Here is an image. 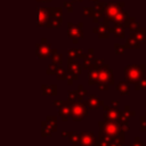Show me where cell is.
Segmentation results:
<instances>
[{
	"label": "cell",
	"mask_w": 146,
	"mask_h": 146,
	"mask_svg": "<svg viewBox=\"0 0 146 146\" xmlns=\"http://www.w3.org/2000/svg\"><path fill=\"white\" fill-rule=\"evenodd\" d=\"M124 2H108L106 3L105 8V16L114 22V23H123L125 17L128 16L127 13L123 11Z\"/></svg>",
	"instance_id": "obj_1"
},
{
	"label": "cell",
	"mask_w": 146,
	"mask_h": 146,
	"mask_svg": "<svg viewBox=\"0 0 146 146\" xmlns=\"http://www.w3.org/2000/svg\"><path fill=\"white\" fill-rule=\"evenodd\" d=\"M144 71H145V65L140 64V65H128L124 68V73H125V80L129 83H137V81L144 75Z\"/></svg>",
	"instance_id": "obj_2"
},
{
	"label": "cell",
	"mask_w": 146,
	"mask_h": 146,
	"mask_svg": "<svg viewBox=\"0 0 146 146\" xmlns=\"http://www.w3.org/2000/svg\"><path fill=\"white\" fill-rule=\"evenodd\" d=\"M99 128H100V130L106 132L112 138L124 135V132L121 128V124L117 121H102V122H99Z\"/></svg>",
	"instance_id": "obj_3"
},
{
	"label": "cell",
	"mask_w": 146,
	"mask_h": 146,
	"mask_svg": "<svg viewBox=\"0 0 146 146\" xmlns=\"http://www.w3.org/2000/svg\"><path fill=\"white\" fill-rule=\"evenodd\" d=\"M96 70V75H97V81L99 82H106L110 86L114 84V78H113V72L107 65H103L100 67H92Z\"/></svg>",
	"instance_id": "obj_4"
},
{
	"label": "cell",
	"mask_w": 146,
	"mask_h": 146,
	"mask_svg": "<svg viewBox=\"0 0 146 146\" xmlns=\"http://www.w3.org/2000/svg\"><path fill=\"white\" fill-rule=\"evenodd\" d=\"M36 17H38V26H46L51 27V18L52 11L51 8H38L36 9Z\"/></svg>",
	"instance_id": "obj_5"
},
{
	"label": "cell",
	"mask_w": 146,
	"mask_h": 146,
	"mask_svg": "<svg viewBox=\"0 0 146 146\" xmlns=\"http://www.w3.org/2000/svg\"><path fill=\"white\" fill-rule=\"evenodd\" d=\"M67 35L68 38L72 39L73 43H78V40L83 38V24L82 23H78V24L68 23Z\"/></svg>",
	"instance_id": "obj_6"
},
{
	"label": "cell",
	"mask_w": 146,
	"mask_h": 146,
	"mask_svg": "<svg viewBox=\"0 0 146 146\" xmlns=\"http://www.w3.org/2000/svg\"><path fill=\"white\" fill-rule=\"evenodd\" d=\"M87 116V107L83 102H78L73 104L72 108V119L74 121H81Z\"/></svg>",
	"instance_id": "obj_7"
},
{
	"label": "cell",
	"mask_w": 146,
	"mask_h": 146,
	"mask_svg": "<svg viewBox=\"0 0 146 146\" xmlns=\"http://www.w3.org/2000/svg\"><path fill=\"white\" fill-rule=\"evenodd\" d=\"M57 129V119L56 116H48L44 122H42V136H51Z\"/></svg>",
	"instance_id": "obj_8"
},
{
	"label": "cell",
	"mask_w": 146,
	"mask_h": 146,
	"mask_svg": "<svg viewBox=\"0 0 146 146\" xmlns=\"http://www.w3.org/2000/svg\"><path fill=\"white\" fill-rule=\"evenodd\" d=\"M51 51L52 49L50 48V44L47 42L46 39H42L40 43L36 44V55L40 57V58H48L51 56Z\"/></svg>",
	"instance_id": "obj_9"
},
{
	"label": "cell",
	"mask_w": 146,
	"mask_h": 146,
	"mask_svg": "<svg viewBox=\"0 0 146 146\" xmlns=\"http://www.w3.org/2000/svg\"><path fill=\"white\" fill-rule=\"evenodd\" d=\"M79 144L80 146H95L97 144V139L92 132H83L80 135Z\"/></svg>",
	"instance_id": "obj_10"
},
{
	"label": "cell",
	"mask_w": 146,
	"mask_h": 146,
	"mask_svg": "<svg viewBox=\"0 0 146 146\" xmlns=\"http://www.w3.org/2000/svg\"><path fill=\"white\" fill-rule=\"evenodd\" d=\"M72 108H73V104L70 100L64 102V104L59 108V115L62 116L63 121L66 122L67 119H68V116H72Z\"/></svg>",
	"instance_id": "obj_11"
},
{
	"label": "cell",
	"mask_w": 146,
	"mask_h": 146,
	"mask_svg": "<svg viewBox=\"0 0 146 146\" xmlns=\"http://www.w3.org/2000/svg\"><path fill=\"white\" fill-rule=\"evenodd\" d=\"M104 108H105V113H104L105 121H117L119 120L120 111L113 107H107V106H105Z\"/></svg>",
	"instance_id": "obj_12"
},
{
	"label": "cell",
	"mask_w": 146,
	"mask_h": 146,
	"mask_svg": "<svg viewBox=\"0 0 146 146\" xmlns=\"http://www.w3.org/2000/svg\"><path fill=\"white\" fill-rule=\"evenodd\" d=\"M105 8H106L105 2H96V5H95V16L92 17L95 23H98L99 18L105 15Z\"/></svg>",
	"instance_id": "obj_13"
},
{
	"label": "cell",
	"mask_w": 146,
	"mask_h": 146,
	"mask_svg": "<svg viewBox=\"0 0 146 146\" xmlns=\"http://www.w3.org/2000/svg\"><path fill=\"white\" fill-rule=\"evenodd\" d=\"M94 32L97 33L100 39H107V38L110 36V34L112 33V32H111V27H110L108 25L104 24V23L100 24L98 27H95V29H94Z\"/></svg>",
	"instance_id": "obj_14"
},
{
	"label": "cell",
	"mask_w": 146,
	"mask_h": 146,
	"mask_svg": "<svg viewBox=\"0 0 146 146\" xmlns=\"http://www.w3.org/2000/svg\"><path fill=\"white\" fill-rule=\"evenodd\" d=\"M82 68H83V66H81L76 59L68 57V59H67V70L68 71L76 73V74H80L82 72Z\"/></svg>",
	"instance_id": "obj_15"
},
{
	"label": "cell",
	"mask_w": 146,
	"mask_h": 146,
	"mask_svg": "<svg viewBox=\"0 0 146 146\" xmlns=\"http://www.w3.org/2000/svg\"><path fill=\"white\" fill-rule=\"evenodd\" d=\"M94 49H89L88 51V55L84 56L83 58V63H82V66L83 68L86 70H90L94 67V64H95V59H94Z\"/></svg>",
	"instance_id": "obj_16"
},
{
	"label": "cell",
	"mask_w": 146,
	"mask_h": 146,
	"mask_svg": "<svg viewBox=\"0 0 146 146\" xmlns=\"http://www.w3.org/2000/svg\"><path fill=\"white\" fill-rule=\"evenodd\" d=\"M123 24L122 23H115L113 27H111V32L116 36V38H120V39H123L125 36V32H124V29H123Z\"/></svg>",
	"instance_id": "obj_17"
},
{
	"label": "cell",
	"mask_w": 146,
	"mask_h": 146,
	"mask_svg": "<svg viewBox=\"0 0 146 146\" xmlns=\"http://www.w3.org/2000/svg\"><path fill=\"white\" fill-rule=\"evenodd\" d=\"M130 36L135 38L139 42H144L145 39H146V33H145V30L139 26L138 29H136V30H133V31L130 32Z\"/></svg>",
	"instance_id": "obj_18"
},
{
	"label": "cell",
	"mask_w": 146,
	"mask_h": 146,
	"mask_svg": "<svg viewBox=\"0 0 146 146\" xmlns=\"http://www.w3.org/2000/svg\"><path fill=\"white\" fill-rule=\"evenodd\" d=\"M103 104H104V102L100 100L96 95H90V96H89V100H88V103H87L88 107L91 108V110H97V108H98L100 105H103Z\"/></svg>",
	"instance_id": "obj_19"
},
{
	"label": "cell",
	"mask_w": 146,
	"mask_h": 146,
	"mask_svg": "<svg viewBox=\"0 0 146 146\" xmlns=\"http://www.w3.org/2000/svg\"><path fill=\"white\" fill-rule=\"evenodd\" d=\"M62 136H63V137H64V136L68 137V139H70V141H71V144H72L73 146H80V144H79L80 135H79V133L67 131V132H63V133H62Z\"/></svg>",
	"instance_id": "obj_20"
},
{
	"label": "cell",
	"mask_w": 146,
	"mask_h": 146,
	"mask_svg": "<svg viewBox=\"0 0 146 146\" xmlns=\"http://www.w3.org/2000/svg\"><path fill=\"white\" fill-rule=\"evenodd\" d=\"M67 95H68V100H70L72 104L78 103V102H83V95H81V94L79 92V90H76V91L70 90Z\"/></svg>",
	"instance_id": "obj_21"
},
{
	"label": "cell",
	"mask_w": 146,
	"mask_h": 146,
	"mask_svg": "<svg viewBox=\"0 0 146 146\" xmlns=\"http://www.w3.org/2000/svg\"><path fill=\"white\" fill-rule=\"evenodd\" d=\"M123 23H124L123 25H124L125 27H128L130 31H133V30H136V29L139 27V24L136 22V19H135L133 17H129V16H127Z\"/></svg>",
	"instance_id": "obj_22"
},
{
	"label": "cell",
	"mask_w": 146,
	"mask_h": 146,
	"mask_svg": "<svg viewBox=\"0 0 146 146\" xmlns=\"http://www.w3.org/2000/svg\"><path fill=\"white\" fill-rule=\"evenodd\" d=\"M116 90L121 94V95H127L129 94L130 91V87H129V82H124V81H121L119 82V84L116 86Z\"/></svg>",
	"instance_id": "obj_23"
},
{
	"label": "cell",
	"mask_w": 146,
	"mask_h": 146,
	"mask_svg": "<svg viewBox=\"0 0 146 146\" xmlns=\"http://www.w3.org/2000/svg\"><path fill=\"white\" fill-rule=\"evenodd\" d=\"M125 47L129 48V49H139L140 47V42L138 40H136L135 38L130 36L125 40Z\"/></svg>",
	"instance_id": "obj_24"
},
{
	"label": "cell",
	"mask_w": 146,
	"mask_h": 146,
	"mask_svg": "<svg viewBox=\"0 0 146 146\" xmlns=\"http://www.w3.org/2000/svg\"><path fill=\"white\" fill-rule=\"evenodd\" d=\"M42 92L47 96H55L57 94V87L56 86H42Z\"/></svg>",
	"instance_id": "obj_25"
},
{
	"label": "cell",
	"mask_w": 146,
	"mask_h": 146,
	"mask_svg": "<svg viewBox=\"0 0 146 146\" xmlns=\"http://www.w3.org/2000/svg\"><path fill=\"white\" fill-rule=\"evenodd\" d=\"M84 54L82 52L81 49H70L68 50V57L74 58V59H79V58H84Z\"/></svg>",
	"instance_id": "obj_26"
},
{
	"label": "cell",
	"mask_w": 146,
	"mask_h": 146,
	"mask_svg": "<svg viewBox=\"0 0 146 146\" xmlns=\"http://www.w3.org/2000/svg\"><path fill=\"white\" fill-rule=\"evenodd\" d=\"M135 89L136 90H145L146 89V75H143L137 83H135Z\"/></svg>",
	"instance_id": "obj_27"
},
{
	"label": "cell",
	"mask_w": 146,
	"mask_h": 146,
	"mask_svg": "<svg viewBox=\"0 0 146 146\" xmlns=\"http://www.w3.org/2000/svg\"><path fill=\"white\" fill-rule=\"evenodd\" d=\"M56 76H57V80H67V76H68V71H65L60 65H59V68L56 73Z\"/></svg>",
	"instance_id": "obj_28"
},
{
	"label": "cell",
	"mask_w": 146,
	"mask_h": 146,
	"mask_svg": "<svg viewBox=\"0 0 146 146\" xmlns=\"http://www.w3.org/2000/svg\"><path fill=\"white\" fill-rule=\"evenodd\" d=\"M51 58H52V63H55L57 65H60L62 64V55L58 54L56 51V49L55 50L52 49V51H51Z\"/></svg>",
	"instance_id": "obj_29"
},
{
	"label": "cell",
	"mask_w": 146,
	"mask_h": 146,
	"mask_svg": "<svg viewBox=\"0 0 146 146\" xmlns=\"http://www.w3.org/2000/svg\"><path fill=\"white\" fill-rule=\"evenodd\" d=\"M60 23H62V17H54L52 16L50 26L51 27H55V29H58V27H60Z\"/></svg>",
	"instance_id": "obj_30"
},
{
	"label": "cell",
	"mask_w": 146,
	"mask_h": 146,
	"mask_svg": "<svg viewBox=\"0 0 146 146\" xmlns=\"http://www.w3.org/2000/svg\"><path fill=\"white\" fill-rule=\"evenodd\" d=\"M58 68H59V65L52 63V64H50V65L48 66V68H47V74H56L57 71H58Z\"/></svg>",
	"instance_id": "obj_31"
},
{
	"label": "cell",
	"mask_w": 146,
	"mask_h": 146,
	"mask_svg": "<svg viewBox=\"0 0 146 146\" xmlns=\"http://www.w3.org/2000/svg\"><path fill=\"white\" fill-rule=\"evenodd\" d=\"M83 13L86 17H94L95 16V7H86L83 8Z\"/></svg>",
	"instance_id": "obj_32"
},
{
	"label": "cell",
	"mask_w": 146,
	"mask_h": 146,
	"mask_svg": "<svg viewBox=\"0 0 146 146\" xmlns=\"http://www.w3.org/2000/svg\"><path fill=\"white\" fill-rule=\"evenodd\" d=\"M67 71H68V70H67ZM78 75H79V74L73 73V72L68 71V76H67V82H68V84H72V83H73V81L78 80Z\"/></svg>",
	"instance_id": "obj_33"
},
{
	"label": "cell",
	"mask_w": 146,
	"mask_h": 146,
	"mask_svg": "<svg viewBox=\"0 0 146 146\" xmlns=\"http://www.w3.org/2000/svg\"><path fill=\"white\" fill-rule=\"evenodd\" d=\"M114 48H115V52L116 54H120V55H122L123 52H124V50H125V46H121V44H117V43H115L114 44Z\"/></svg>",
	"instance_id": "obj_34"
},
{
	"label": "cell",
	"mask_w": 146,
	"mask_h": 146,
	"mask_svg": "<svg viewBox=\"0 0 146 146\" xmlns=\"http://www.w3.org/2000/svg\"><path fill=\"white\" fill-rule=\"evenodd\" d=\"M111 143L110 140H104V139H99V141H97L96 146H111Z\"/></svg>",
	"instance_id": "obj_35"
},
{
	"label": "cell",
	"mask_w": 146,
	"mask_h": 146,
	"mask_svg": "<svg viewBox=\"0 0 146 146\" xmlns=\"http://www.w3.org/2000/svg\"><path fill=\"white\" fill-rule=\"evenodd\" d=\"M98 88L99 90H108L110 89V84L106 82H99L98 83Z\"/></svg>",
	"instance_id": "obj_36"
},
{
	"label": "cell",
	"mask_w": 146,
	"mask_h": 146,
	"mask_svg": "<svg viewBox=\"0 0 146 146\" xmlns=\"http://www.w3.org/2000/svg\"><path fill=\"white\" fill-rule=\"evenodd\" d=\"M140 130L141 131H146V121H145V117L144 116H141L140 117Z\"/></svg>",
	"instance_id": "obj_37"
},
{
	"label": "cell",
	"mask_w": 146,
	"mask_h": 146,
	"mask_svg": "<svg viewBox=\"0 0 146 146\" xmlns=\"http://www.w3.org/2000/svg\"><path fill=\"white\" fill-rule=\"evenodd\" d=\"M78 90H79V92H80L81 95H83V96H86V95H87V90L83 88V86H82V84H79V86H78Z\"/></svg>",
	"instance_id": "obj_38"
},
{
	"label": "cell",
	"mask_w": 146,
	"mask_h": 146,
	"mask_svg": "<svg viewBox=\"0 0 146 146\" xmlns=\"http://www.w3.org/2000/svg\"><path fill=\"white\" fill-rule=\"evenodd\" d=\"M131 146H145V145H144V144L140 141L139 137H137V138H136V140L132 143V145H131Z\"/></svg>",
	"instance_id": "obj_39"
},
{
	"label": "cell",
	"mask_w": 146,
	"mask_h": 146,
	"mask_svg": "<svg viewBox=\"0 0 146 146\" xmlns=\"http://www.w3.org/2000/svg\"><path fill=\"white\" fill-rule=\"evenodd\" d=\"M64 7L67 9V11H72L73 10V7H72V3L71 2H64Z\"/></svg>",
	"instance_id": "obj_40"
},
{
	"label": "cell",
	"mask_w": 146,
	"mask_h": 146,
	"mask_svg": "<svg viewBox=\"0 0 146 146\" xmlns=\"http://www.w3.org/2000/svg\"><path fill=\"white\" fill-rule=\"evenodd\" d=\"M63 104H64L63 100H55V102H54V106H56V107H58V108H60Z\"/></svg>",
	"instance_id": "obj_41"
},
{
	"label": "cell",
	"mask_w": 146,
	"mask_h": 146,
	"mask_svg": "<svg viewBox=\"0 0 146 146\" xmlns=\"http://www.w3.org/2000/svg\"><path fill=\"white\" fill-rule=\"evenodd\" d=\"M111 104H112L111 107H113V108H117V107H119V102H117V100H112Z\"/></svg>",
	"instance_id": "obj_42"
},
{
	"label": "cell",
	"mask_w": 146,
	"mask_h": 146,
	"mask_svg": "<svg viewBox=\"0 0 146 146\" xmlns=\"http://www.w3.org/2000/svg\"><path fill=\"white\" fill-rule=\"evenodd\" d=\"M38 1H40V2H44V1H46V2H50L51 0H38Z\"/></svg>",
	"instance_id": "obj_43"
},
{
	"label": "cell",
	"mask_w": 146,
	"mask_h": 146,
	"mask_svg": "<svg viewBox=\"0 0 146 146\" xmlns=\"http://www.w3.org/2000/svg\"><path fill=\"white\" fill-rule=\"evenodd\" d=\"M74 1H78V2H81L82 0H74Z\"/></svg>",
	"instance_id": "obj_44"
},
{
	"label": "cell",
	"mask_w": 146,
	"mask_h": 146,
	"mask_svg": "<svg viewBox=\"0 0 146 146\" xmlns=\"http://www.w3.org/2000/svg\"><path fill=\"white\" fill-rule=\"evenodd\" d=\"M91 1H95V2H98V0H91Z\"/></svg>",
	"instance_id": "obj_45"
},
{
	"label": "cell",
	"mask_w": 146,
	"mask_h": 146,
	"mask_svg": "<svg viewBox=\"0 0 146 146\" xmlns=\"http://www.w3.org/2000/svg\"><path fill=\"white\" fill-rule=\"evenodd\" d=\"M145 107H146V103H145ZM145 115H146V114H145Z\"/></svg>",
	"instance_id": "obj_46"
}]
</instances>
